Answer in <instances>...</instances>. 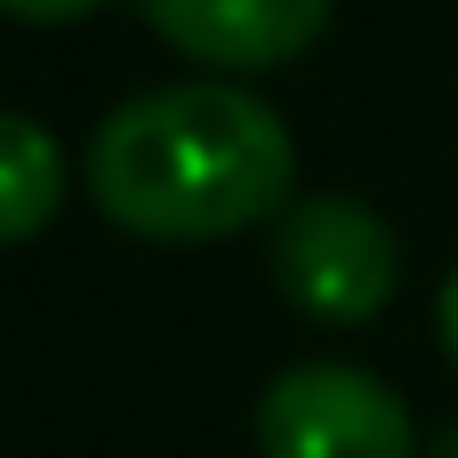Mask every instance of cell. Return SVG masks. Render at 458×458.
<instances>
[{
  "label": "cell",
  "instance_id": "1",
  "mask_svg": "<svg viewBox=\"0 0 458 458\" xmlns=\"http://www.w3.org/2000/svg\"><path fill=\"white\" fill-rule=\"evenodd\" d=\"M81 177L137 242H225L298 201V137L250 81H153L89 129Z\"/></svg>",
  "mask_w": 458,
  "mask_h": 458
},
{
  "label": "cell",
  "instance_id": "6",
  "mask_svg": "<svg viewBox=\"0 0 458 458\" xmlns=\"http://www.w3.org/2000/svg\"><path fill=\"white\" fill-rule=\"evenodd\" d=\"M105 0H0V16H24V24H81Z\"/></svg>",
  "mask_w": 458,
  "mask_h": 458
},
{
  "label": "cell",
  "instance_id": "3",
  "mask_svg": "<svg viewBox=\"0 0 458 458\" xmlns=\"http://www.w3.org/2000/svg\"><path fill=\"white\" fill-rule=\"evenodd\" d=\"M266 458H419L411 403L354 362H290L258 394Z\"/></svg>",
  "mask_w": 458,
  "mask_h": 458
},
{
  "label": "cell",
  "instance_id": "7",
  "mask_svg": "<svg viewBox=\"0 0 458 458\" xmlns=\"http://www.w3.org/2000/svg\"><path fill=\"white\" fill-rule=\"evenodd\" d=\"M435 338H443V354L458 362V266L443 274V290H435Z\"/></svg>",
  "mask_w": 458,
  "mask_h": 458
},
{
  "label": "cell",
  "instance_id": "2",
  "mask_svg": "<svg viewBox=\"0 0 458 458\" xmlns=\"http://www.w3.org/2000/svg\"><path fill=\"white\" fill-rule=\"evenodd\" d=\"M266 266L306 322H338V330L370 322L403 290V242L362 193H298L274 217Z\"/></svg>",
  "mask_w": 458,
  "mask_h": 458
},
{
  "label": "cell",
  "instance_id": "4",
  "mask_svg": "<svg viewBox=\"0 0 458 458\" xmlns=\"http://www.w3.org/2000/svg\"><path fill=\"white\" fill-rule=\"evenodd\" d=\"M137 8L169 48L217 64L225 81L306 56L314 32L330 24V0H137Z\"/></svg>",
  "mask_w": 458,
  "mask_h": 458
},
{
  "label": "cell",
  "instance_id": "5",
  "mask_svg": "<svg viewBox=\"0 0 458 458\" xmlns=\"http://www.w3.org/2000/svg\"><path fill=\"white\" fill-rule=\"evenodd\" d=\"M64 201V145L32 113H0V250L32 242Z\"/></svg>",
  "mask_w": 458,
  "mask_h": 458
}]
</instances>
